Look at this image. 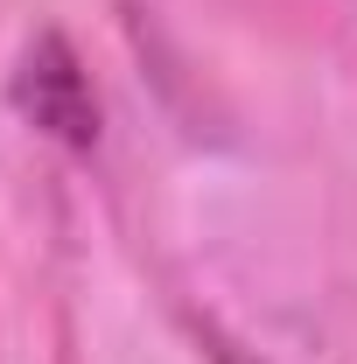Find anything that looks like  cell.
I'll use <instances>...</instances> for the list:
<instances>
[]
</instances>
